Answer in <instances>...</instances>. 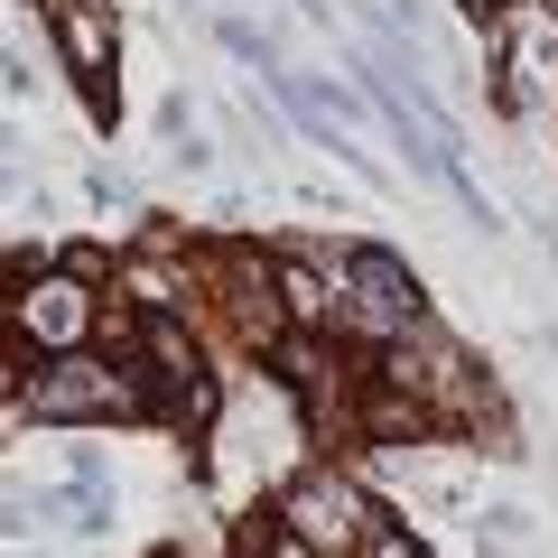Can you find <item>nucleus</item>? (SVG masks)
<instances>
[{"instance_id":"nucleus-1","label":"nucleus","mask_w":558,"mask_h":558,"mask_svg":"<svg viewBox=\"0 0 558 558\" xmlns=\"http://www.w3.org/2000/svg\"><path fill=\"white\" fill-rule=\"evenodd\" d=\"M20 410L38 418V428H102V418L149 410V381H140V363H102V354L75 344V354H38Z\"/></svg>"},{"instance_id":"nucleus-2","label":"nucleus","mask_w":558,"mask_h":558,"mask_svg":"<svg viewBox=\"0 0 558 558\" xmlns=\"http://www.w3.org/2000/svg\"><path fill=\"white\" fill-rule=\"evenodd\" d=\"M336 317L354 326V336L391 344V336H410V326L428 317V289H418V270L400 252L354 242V252H336Z\"/></svg>"},{"instance_id":"nucleus-3","label":"nucleus","mask_w":558,"mask_h":558,"mask_svg":"<svg viewBox=\"0 0 558 558\" xmlns=\"http://www.w3.org/2000/svg\"><path fill=\"white\" fill-rule=\"evenodd\" d=\"M94 289H84L75 270H38V279H20L10 289V336L28 344V354H75L84 336H94Z\"/></svg>"},{"instance_id":"nucleus-4","label":"nucleus","mask_w":558,"mask_h":558,"mask_svg":"<svg viewBox=\"0 0 558 558\" xmlns=\"http://www.w3.org/2000/svg\"><path fill=\"white\" fill-rule=\"evenodd\" d=\"M373 521H381V512H373L344 475H299L289 494H279V531H299L307 549H326V558H344Z\"/></svg>"},{"instance_id":"nucleus-5","label":"nucleus","mask_w":558,"mask_h":558,"mask_svg":"<svg viewBox=\"0 0 558 558\" xmlns=\"http://www.w3.org/2000/svg\"><path fill=\"white\" fill-rule=\"evenodd\" d=\"M47 20H57V57L75 65L84 84L112 75V10H102V0H47Z\"/></svg>"},{"instance_id":"nucleus-6","label":"nucleus","mask_w":558,"mask_h":558,"mask_svg":"<svg viewBox=\"0 0 558 558\" xmlns=\"http://www.w3.org/2000/svg\"><path fill=\"white\" fill-rule=\"evenodd\" d=\"M270 289H279V307H289V317H307V326H336V289H326V270H317L307 252H279Z\"/></svg>"},{"instance_id":"nucleus-7","label":"nucleus","mask_w":558,"mask_h":558,"mask_svg":"<svg viewBox=\"0 0 558 558\" xmlns=\"http://www.w3.org/2000/svg\"><path fill=\"white\" fill-rule=\"evenodd\" d=\"M363 428H373L381 447H410V438H428V410H418L410 391H391V381H381V391L363 400Z\"/></svg>"},{"instance_id":"nucleus-8","label":"nucleus","mask_w":558,"mask_h":558,"mask_svg":"<svg viewBox=\"0 0 558 558\" xmlns=\"http://www.w3.org/2000/svg\"><path fill=\"white\" fill-rule=\"evenodd\" d=\"M270 354H279V381H289V391H317V381H326V354L307 336H279Z\"/></svg>"},{"instance_id":"nucleus-9","label":"nucleus","mask_w":558,"mask_h":558,"mask_svg":"<svg viewBox=\"0 0 558 558\" xmlns=\"http://www.w3.org/2000/svg\"><path fill=\"white\" fill-rule=\"evenodd\" d=\"M354 558H428V549H418V539L400 531V521H373V531L354 539Z\"/></svg>"},{"instance_id":"nucleus-10","label":"nucleus","mask_w":558,"mask_h":558,"mask_svg":"<svg viewBox=\"0 0 558 558\" xmlns=\"http://www.w3.org/2000/svg\"><path fill=\"white\" fill-rule=\"evenodd\" d=\"M252 558H326V549H307V539L299 531H270V539H260V549Z\"/></svg>"},{"instance_id":"nucleus-11","label":"nucleus","mask_w":558,"mask_h":558,"mask_svg":"<svg viewBox=\"0 0 558 558\" xmlns=\"http://www.w3.org/2000/svg\"><path fill=\"white\" fill-rule=\"evenodd\" d=\"M465 10H475V20H512L521 0H465Z\"/></svg>"},{"instance_id":"nucleus-12","label":"nucleus","mask_w":558,"mask_h":558,"mask_svg":"<svg viewBox=\"0 0 558 558\" xmlns=\"http://www.w3.org/2000/svg\"><path fill=\"white\" fill-rule=\"evenodd\" d=\"M149 558H178V549H149Z\"/></svg>"}]
</instances>
